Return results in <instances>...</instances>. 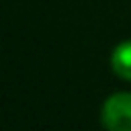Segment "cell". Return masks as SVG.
Wrapping results in <instances>:
<instances>
[{
    "mask_svg": "<svg viewBox=\"0 0 131 131\" xmlns=\"http://www.w3.org/2000/svg\"><path fill=\"white\" fill-rule=\"evenodd\" d=\"M111 68L123 80H131V41H123L113 49Z\"/></svg>",
    "mask_w": 131,
    "mask_h": 131,
    "instance_id": "cell-2",
    "label": "cell"
},
{
    "mask_svg": "<svg viewBox=\"0 0 131 131\" xmlns=\"http://www.w3.org/2000/svg\"><path fill=\"white\" fill-rule=\"evenodd\" d=\"M102 125L111 131H131V92H115L102 104Z\"/></svg>",
    "mask_w": 131,
    "mask_h": 131,
    "instance_id": "cell-1",
    "label": "cell"
}]
</instances>
